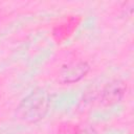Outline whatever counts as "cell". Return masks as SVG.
<instances>
[{"instance_id": "cell-1", "label": "cell", "mask_w": 134, "mask_h": 134, "mask_svg": "<svg viewBox=\"0 0 134 134\" xmlns=\"http://www.w3.org/2000/svg\"><path fill=\"white\" fill-rule=\"evenodd\" d=\"M49 105V93L43 88H38L21 100L16 113L18 118L25 122H36L45 116Z\"/></svg>"}, {"instance_id": "cell-2", "label": "cell", "mask_w": 134, "mask_h": 134, "mask_svg": "<svg viewBox=\"0 0 134 134\" xmlns=\"http://www.w3.org/2000/svg\"><path fill=\"white\" fill-rule=\"evenodd\" d=\"M90 70V66L85 61L70 62L64 65L59 71V81L62 84H74L84 79Z\"/></svg>"}, {"instance_id": "cell-3", "label": "cell", "mask_w": 134, "mask_h": 134, "mask_svg": "<svg viewBox=\"0 0 134 134\" xmlns=\"http://www.w3.org/2000/svg\"><path fill=\"white\" fill-rule=\"evenodd\" d=\"M127 85L119 80L108 83L100 92V102L106 106H110L118 103L125 95Z\"/></svg>"}]
</instances>
